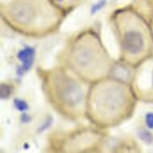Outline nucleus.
<instances>
[{"mask_svg":"<svg viewBox=\"0 0 153 153\" xmlns=\"http://www.w3.org/2000/svg\"><path fill=\"white\" fill-rule=\"evenodd\" d=\"M132 95L129 88L120 80H108L95 85L88 99L91 117L100 124H114L130 112Z\"/></svg>","mask_w":153,"mask_h":153,"instance_id":"f257e3e1","label":"nucleus"},{"mask_svg":"<svg viewBox=\"0 0 153 153\" xmlns=\"http://www.w3.org/2000/svg\"><path fill=\"white\" fill-rule=\"evenodd\" d=\"M73 68L84 78L95 79L108 70L105 51L95 35H81L73 43L69 53Z\"/></svg>","mask_w":153,"mask_h":153,"instance_id":"f03ea898","label":"nucleus"},{"mask_svg":"<svg viewBox=\"0 0 153 153\" xmlns=\"http://www.w3.org/2000/svg\"><path fill=\"white\" fill-rule=\"evenodd\" d=\"M116 25L126 58L129 61L140 58L146 49V34L140 20L133 13H122Z\"/></svg>","mask_w":153,"mask_h":153,"instance_id":"7ed1b4c3","label":"nucleus"},{"mask_svg":"<svg viewBox=\"0 0 153 153\" xmlns=\"http://www.w3.org/2000/svg\"><path fill=\"white\" fill-rule=\"evenodd\" d=\"M50 92L55 104L67 112L79 110L83 102L80 84L64 71H56L50 79Z\"/></svg>","mask_w":153,"mask_h":153,"instance_id":"20e7f679","label":"nucleus"},{"mask_svg":"<svg viewBox=\"0 0 153 153\" xmlns=\"http://www.w3.org/2000/svg\"><path fill=\"white\" fill-rule=\"evenodd\" d=\"M9 17L19 27H30L35 22L36 13L32 5L26 1H18L9 8Z\"/></svg>","mask_w":153,"mask_h":153,"instance_id":"39448f33","label":"nucleus"},{"mask_svg":"<svg viewBox=\"0 0 153 153\" xmlns=\"http://www.w3.org/2000/svg\"><path fill=\"white\" fill-rule=\"evenodd\" d=\"M35 49L30 47H25L23 49L19 51V52L18 53L17 57L22 62L23 65L21 66L18 71L19 74H23L31 68L35 59Z\"/></svg>","mask_w":153,"mask_h":153,"instance_id":"423d86ee","label":"nucleus"},{"mask_svg":"<svg viewBox=\"0 0 153 153\" xmlns=\"http://www.w3.org/2000/svg\"><path fill=\"white\" fill-rule=\"evenodd\" d=\"M138 135L141 140H143V142H145V143H150L152 142V134L150 131H148V130H146V129H141V130L139 131Z\"/></svg>","mask_w":153,"mask_h":153,"instance_id":"0eeeda50","label":"nucleus"},{"mask_svg":"<svg viewBox=\"0 0 153 153\" xmlns=\"http://www.w3.org/2000/svg\"><path fill=\"white\" fill-rule=\"evenodd\" d=\"M12 92L11 87L7 84H2L1 85V91H0V95L2 99H7Z\"/></svg>","mask_w":153,"mask_h":153,"instance_id":"6e6552de","label":"nucleus"},{"mask_svg":"<svg viewBox=\"0 0 153 153\" xmlns=\"http://www.w3.org/2000/svg\"><path fill=\"white\" fill-rule=\"evenodd\" d=\"M14 103H15V108L19 111H24L28 109L27 103H26L24 100H23L16 99L14 101Z\"/></svg>","mask_w":153,"mask_h":153,"instance_id":"1a4fd4ad","label":"nucleus"},{"mask_svg":"<svg viewBox=\"0 0 153 153\" xmlns=\"http://www.w3.org/2000/svg\"><path fill=\"white\" fill-rule=\"evenodd\" d=\"M145 122L148 128L153 129V113L150 112L146 115Z\"/></svg>","mask_w":153,"mask_h":153,"instance_id":"9d476101","label":"nucleus"},{"mask_svg":"<svg viewBox=\"0 0 153 153\" xmlns=\"http://www.w3.org/2000/svg\"><path fill=\"white\" fill-rule=\"evenodd\" d=\"M103 5H104V2H103V1H102V2H100V3H99L97 5H95V6H94V7H93L91 12L94 14V13L96 12L97 10H99L100 9H101V8H102V7H103Z\"/></svg>","mask_w":153,"mask_h":153,"instance_id":"9b49d317","label":"nucleus"},{"mask_svg":"<svg viewBox=\"0 0 153 153\" xmlns=\"http://www.w3.org/2000/svg\"><path fill=\"white\" fill-rule=\"evenodd\" d=\"M51 121H52V119L51 118H49L48 119V120L46 121L45 123H44V126L43 125V127L40 128V130L39 131H44L47 128H48L49 126L51 125Z\"/></svg>","mask_w":153,"mask_h":153,"instance_id":"f8f14e48","label":"nucleus"},{"mask_svg":"<svg viewBox=\"0 0 153 153\" xmlns=\"http://www.w3.org/2000/svg\"><path fill=\"white\" fill-rule=\"evenodd\" d=\"M22 120H23L24 123H27L28 121L30 120V117H28V116H27V115H23V117H22Z\"/></svg>","mask_w":153,"mask_h":153,"instance_id":"ddd939ff","label":"nucleus"},{"mask_svg":"<svg viewBox=\"0 0 153 153\" xmlns=\"http://www.w3.org/2000/svg\"><path fill=\"white\" fill-rule=\"evenodd\" d=\"M151 83H152V89L153 90V70L152 72V81H151Z\"/></svg>","mask_w":153,"mask_h":153,"instance_id":"4468645a","label":"nucleus"},{"mask_svg":"<svg viewBox=\"0 0 153 153\" xmlns=\"http://www.w3.org/2000/svg\"><path fill=\"white\" fill-rule=\"evenodd\" d=\"M57 1H59V2H62V0H57Z\"/></svg>","mask_w":153,"mask_h":153,"instance_id":"2eb2a0df","label":"nucleus"}]
</instances>
